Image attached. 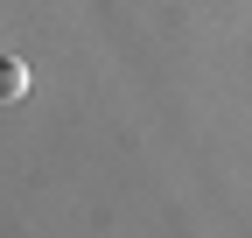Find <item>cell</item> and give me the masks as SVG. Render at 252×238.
Here are the masks:
<instances>
[{
    "label": "cell",
    "instance_id": "cell-1",
    "mask_svg": "<svg viewBox=\"0 0 252 238\" xmlns=\"http://www.w3.org/2000/svg\"><path fill=\"white\" fill-rule=\"evenodd\" d=\"M28 91V70L21 63H0V98H21Z\"/></svg>",
    "mask_w": 252,
    "mask_h": 238
}]
</instances>
